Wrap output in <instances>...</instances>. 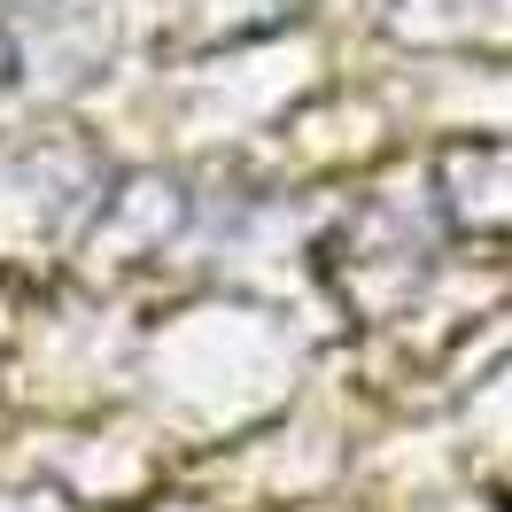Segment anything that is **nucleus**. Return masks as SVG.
<instances>
[{
  "label": "nucleus",
  "instance_id": "f257e3e1",
  "mask_svg": "<svg viewBox=\"0 0 512 512\" xmlns=\"http://www.w3.org/2000/svg\"><path fill=\"white\" fill-rule=\"evenodd\" d=\"M16 78V47H8V32H0V86Z\"/></svg>",
  "mask_w": 512,
  "mask_h": 512
}]
</instances>
